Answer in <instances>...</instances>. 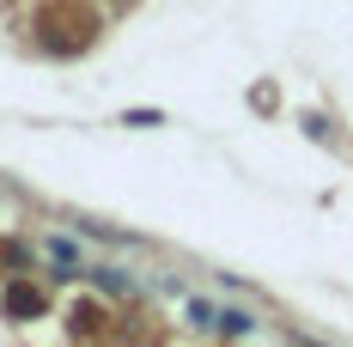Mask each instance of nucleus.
Segmentation results:
<instances>
[{
	"label": "nucleus",
	"instance_id": "nucleus-1",
	"mask_svg": "<svg viewBox=\"0 0 353 347\" xmlns=\"http://www.w3.org/2000/svg\"><path fill=\"white\" fill-rule=\"evenodd\" d=\"M6 311H12V317H37V311H43L37 286H12V293H6Z\"/></svg>",
	"mask_w": 353,
	"mask_h": 347
},
{
	"label": "nucleus",
	"instance_id": "nucleus-2",
	"mask_svg": "<svg viewBox=\"0 0 353 347\" xmlns=\"http://www.w3.org/2000/svg\"><path fill=\"white\" fill-rule=\"evenodd\" d=\"M219 329H225V335H244L250 317H244V311H219Z\"/></svg>",
	"mask_w": 353,
	"mask_h": 347
}]
</instances>
